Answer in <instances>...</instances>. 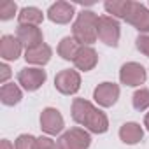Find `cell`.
<instances>
[{
  "label": "cell",
  "instance_id": "9",
  "mask_svg": "<svg viewBox=\"0 0 149 149\" xmlns=\"http://www.w3.org/2000/svg\"><path fill=\"white\" fill-rule=\"evenodd\" d=\"M125 21L130 23L133 28H137L140 33H149V9L144 4L132 2L130 13Z\"/></svg>",
  "mask_w": 149,
  "mask_h": 149
},
{
  "label": "cell",
  "instance_id": "5",
  "mask_svg": "<svg viewBox=\"0 0 149 149\" xmlns=\"http://www.w3.org/2000/svg\"><path fill=\"white\" fill-rule=\"evenodd\" d=\"M47 79L46 70L40 67H25L18 74V83L26 90V91H37Z\"/></svg>",
  "mask_w": 149,
  "mask_h": 149
},
{
  "label": "cell",
  "instance_id": "4",
  "mask_svg": "<svg viewBox=\"0 0 149 149\" xmlns=\"http://www.w3.org/2000/svg\"><path fill=\"white\" fill-rule=\"evenodd\" d=\"M54 88L61 93V95H74L77 93L81 88V76L77 70L72 68H65L60 70L54 77Z\"/></svg>",
  "mask_w": 149,
  "mask_h": 149
},
{
  "label": "cell",
  "instance_id": "3",
  "mask_svg": "<svg viewBox=\"0 0 149 149\" xmlns=\"http://www.w3.org/2000/svg\"><path fill=\"white\" fill-rule=\"evenodd\" d=\"M121 37V26L116 18L112 16H100L98 18V39L111 47H116L119 44Z\"/></svg>",
  "mask_w": 149,
  "mask_h": 149
},
{
  "label": "cell",
  "instance_id": "10",
  "mask_svg": "<svg viewBox=\"0 0 149 149\" xmlns=\"http://www.w3.org/2000/svg\"><path fill=\"white\" fill-rule=\"evenodd\" d=\"M93 98L100 107H112L119 98V86L114 83H102L95 88Z\"/></svg>",
  "mask_w": 149,
  "mask_h": 149
},
{
  "label": "cell",
  "instance_id": "8",
  "mask_svg": "<svg viewBox=\"0 0 149 149\" xmlns=\"http://www.w3.org/2000/svg\"><path fill=\"white\" fill-rule=\"evenodd\" d=\"M16 37L21 42V46L25 47V51L26 49H33V47L44 44V37H42L40 28L33 26V25H18Z\"/></svg>",
  "mask_w": 149,
  "mask_h": 149
},
{
  "label": "cell",
  "instance_id": "16",
  "mask_svg": "<svg viewBox=\"0 0 149 149\" xmlns=\"http://www.w3.org/2000/svg\"><path fill=\"white\" fill-rule=\"evenodd\" d=\"M144 137V130L139 123H125L121 128H119V139L121 142L128 144V146H133V144H139Z\"/></svg>",
  "mask_w": 149,
  "mask_h": 149
},
{
  "label": "cell",
  "instance_id": "17",
  "mask_svg": "<svg viewBox=\"0 0 149 149\" xmlns=\"http://www.w3.org/2000/svg\"><path fill=\"white\" fill-rule=\"evenodd\" d=\"M21 98H23V91L18 84H14V83L2 84V88H0V100H2L4 105L13 107V105L19 104Z\"/></svg>",
  "mask_w": 149,
  "mask_h": 149
},
{
  "label": "cell",
  "instance_id": "15",
  "mask_svg": "<svg viewBox=\"0 0 149 149\" xmlns=\"http://www.w3.org/2000/svg\"><path fill=\"white\" fill-rule=\"evenodd\" d=\"M51 56H53V49H51L47 44H40V46H37V47H33V49H26V51H25V60H26V63L39 65V67L46 65V63L51 60Z\"/></svg>",
  "mask_w": 149,
  "mask_h": 149
},
{
  "label": "cell",
  "instance_id": "19",
  "mask_svg": "<svg viewBox=\"0 0 149 149\" xmlns=\"http://www.w3.org/2000/svg\"><path fill=\"white\" fill-rule=\"evenodd\" d=\"M79 47H81V44L74 37H63L60 40V44H58V54L67 61H70V60L74 61V58L77 56Z\"/></svg>",
  "mask_w": 149,
  "mask_h": 149
},
{
  "label": "cell",
  "instance_id": "14",
  "mask_svg": "<svg viewBox=\"0 0 149 149\" xmlns=\"http://www.w3.org/2000/svg\"><path fill=\"white\" fill-rule=\"evenodd\" d=\"M83 126L88 128L91 133H105V132L109 130V119H107L105 112H102L100 109L93 107L91 112L86 116Z\"/></svg>",
  "mask_w": 149,
  "mask_h": 149
},
{
  "label": "cell",
  "instance_id": "6",
  "mask_svg": "<svg viewBox=\"0 0 149 149\" xmlns=\"http://www.w3.org/2000/svg\"><path fill=\"white\" fill-rule=\"evenodd\" d=\"M146 77H147L146 68L140 63H135V61L125 63L119 70V81L125 86H132V88L140 86V84L146 83Z\"/></svg>",
  "mask_w": 149,
  "mask_h": 149
},
{
  "label": "cell",
  "instance_id": "29",
  "mask_svg": "<svg viewBox=\"0 0 149 149\" xmlns=\"http://www.w3.org/2000/svg\"><path fill=\"white\" fill-rule=\"evenodd\" d=\"M144 126L149 130V112H147V114H146V118H144Z\"/></svg>",
  "mask_w": 149,
  "mask_h": 149
},
{
  "label": "cell",
  "instance_id": "26",
  "mask_svg": "<svg viewBox=\"0 0 149 149\" xmlns=\"http://www.w3.org/2000/svg\"><path fill=\"white\" fill-rule=\"evenodd\" d=\"M35 149H58L56 142L49 137H39L35 142Z\"/></svg>",
  "mask_w": 149,
  "mask_h": 149
},
{
  "label": "cell",
  "instance_id": "20",
  "mask_svg": "<svg viewBox=\"0 0 149 149\" xmlns=\"http://www.w3.org/2000/svg\"><path fill=\"white\" fill-rule=\"evenodd\" d=\"M93 107L95 105L91 102L84 100V98H74V102H72V119L76 121L77 125H83L86 116L91 112Z\"/></svg>",
  "mask_w": 149,
  "mask_h": 149
},
{
  "label": "cell",
  "instance_id": "13",
  "mask_svg": "<svg viewBox=\"0 0 149 149\" xmlns=\"http://www.w3.org/2000/svg\"><path fill=\"white\" fill-rule=\"evenodd\" d=\"M23 46L14 35H4L0 39V56L6 61H16L21 56Z\"/></svg>",
  "mask_w": 149,
  "mask_h": 149
},
{
  "label": "cell",
  "instance_id": "23",
  "mask_svg": "<svg viewBox=\"0 0 149 149\" xmlns=\"http://www.w3.org/2000/svg\"><path fill=\"white\" fill-rule=\"evenodd\" d=\"M16 13H18V6L14 2H11V0H6V2L0 4V19L2 21L13 19Z\"/></svg>",
  "mask_w": 149,
  "mask_h": 149
},
{
  "label": "cell",
  "instance_id": "12",
  "mask_svg": "<svg viewBox=\"0 0 149 149\" xmlns=\"http://www.w3.org/2000/svg\"><path fill=\"white\" fill-rule=\"evenodd\" d=\"M98 63V53L91 47V46H81L77 51V56L74 58V65L77 70L83 72H90L97 67Z\"/></svg>",
  "mask_w": 149,
  "mask_h": 149
},
{
  "label": "cell",
  "instance_id": "22",
  "mask_svg": "<svg viewBox=\"0 0 149 149\" xmlns=\"http://www.w3.org/2000/svg\"><path fill=\"white\" fill-rule=\"evenodd\" d=\"M132 104L135 111H146L149 109V90L147 88H140L133 93L132 97Z\"/></svg>",
  "mask_w": 149,
  "mask_h": 149
},
{
  "label": "cell",
  "instance_id": "2",
  "mask_svg": "<svg viewBox=\"0 0 149 149\" xmlns=\"http://www.w3.org/2000/svg\"><path fill=\"white\" fill-rule=\"evenodd\" d=\"M90 144H91L90 133L84 128H79V126L67 130L56 140V147L58 149H88Z\"/></svg>",
  "mask_w": 149,
  "mask_h": 149
},
{
  "label": "cell",
  "instance_id": "21",
  "mask_svg": "<svg viewBox=\"0 0 149 149\" xmlns=\"http://www.w3.org/2000/svg\"><path fill=\"white\" fill-rule=\"evenodd\" d=\"M18 21H19V25H33V26H39L44 21V14L37 7H23L19 11V14H18Z\"/></svg>",
  "mask_w": 149,
  "mask_h": 149
},
{
  "label": "cell",
  "instance_id": "11",
  "mask_svg": "<svg viewBox=\"0 0 149 149\" xmlns=\"http://www.w3.org/2000/svg\"><path fill=\"white\" fill-rule=\"evenodd\" d=\"M74 14H76V9H74L72 4L68 2H63V0H60V2H54L49 9H47V18L56 23V25H67L72 21Z\"/></svg>",
  "mask_w": 149,
  "mask_h": 149
},
{
  "label": "cell",
  "instance_id": "28",
  "mask_svg": "<svg viewBox=\"0 0 149 149\" xmlns=\"http://www.w3.org/2000/svg\"><path fill=\"white\" fill-rule=\"evenodd\" d=\"M0 149H14V146L11 144V140L4 139V140H2V144H0Z\"/></svg>",
  "mask_w": 149,
  "mask_h": 149
},
{
  "label": "cell",
  "instance_id": "18",
  "mask_svg": "<svg viewBox=\"0 0 149 149\" xmlns=\"http://www.w3.org/2000/svg\"><path fill=\"white\" fill-rule=\"evenodd\" d=\"M130 7H132V0H109L104 4L107 14H112V18H119V19H126Z\"/></svg>",
  "mask_w": 149,
  "mask_h": 149
},
{
  "label": "cell",
  "instance_id": "7",
  "mask_svg": "<svg viewBox=\"0 0 149 149\" xmlns=\"http://www.w3.org/2000/svg\"><path fill=\"white\" fill-rule=\"evenodd\" d=\"M65 126V121H63V116L60 114L58 109L54 107H46L42 112H40V128L44 133L47 135H58Z\"/></svg>",
  "mask_w": 149,
  "mask_h": 149
},
{
  "label": "cell",
  "instance_id": "24",
  "mask_svg": "<svg viewBox=\"0 0 149 149\" xmlns=\"http://www.w3.org/2000/svg\"><path fill=\"white\" fill-rule=\"evenodd\" d=\"M37 139L30 133H23L14 140V149H35Z\"/></svg>",
  "mask_w": 149,
  "mask_h": 149
},
{
  "label": "cell",
  "instance_id": "25",
  "mask_svg": "<svg viewBox=\"0 0 149 149\" xmlns=\"http://www.w3.org/2000/svg\"><path fill=\"white\" fill-rule=\"evenodd\" d=\"M135 47H137L144 56H147V58H149V35H147V33L139 35V37H137V40H135Z\"/></svg>",
  "mask_w": 149,
  "mask_h": 149
},
{
  "label": "cell",
  "instance_id": "1",
  "mask_svg": "<svg viewBox=\"0 0 149 149\" xmlns=\"http://www.w3.org/2000/svg\"><path fill=\"white\" fill-rule=\"evenodd\" d=\"M72 37L81 46H91L98 39V16L93 11H81L72 25Z\"/></svg>",
  "mask_w": 149,
  "mask_h": 149
},
{
  "label": "cell",
  "instance_id": "27",
  "mask_svg": "<svg viewBox=\"0 0 149 149\" xmlns=\"http://www.w3.org/2000/svg\"><path fill=\"white\" fill-rule=\"evenodd\" d=\"M9 77H11V67L7 63H2V65H0V83L7 84V79Z\"/></svg>",
  "mask_w": 149,
  "mask_h": 149
}]
</instances>
